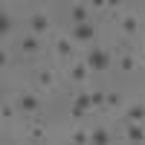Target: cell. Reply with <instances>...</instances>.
<instances>
[{
  "mask_svg": "<svg viewBox=\"0 0 145 145\" xmlns=\"http://www.w3.org/2000/svg\"><path fill=\"white\" fill-rule=\"evenodd\" d=\"M87 61H76V64H72L70 67V78H76V81H84V78H87Z\"/></svg>",
  "mask_w": 145,
  "mask_h": 145,
  "instance_id": "11",
  "label": "cell"
},
{
  "mask_svg": "<svg viewBox=\"0 0 145 145\" xmlns=\"http://www.w3.org/2000/svg\"><path fill=\"white\" fill-rule=\"evenodd\" d=\"M38 81L44 84V87H55V70H50V67L41 70V72H38Z\"/></svg>",
  "mask_w": 145,
  "mask_h": 145,
  "instance_id": "13",
  "label": "cell"
},
{
  "mask_svg": "<svg viewBox=\"0 0 145 145\" xmlns=\"http://www.w3.org/2000/svg\"><path fill=\"white\" fill-rule=\"evenodd\" d=\"M0 113H3V122H12V119H15V105H12V102H3V110H0Z\"/></svg>",
  "mask_w": 145,
  "mask_h": 145,
  "instance_id": "18",
  "label": "cell"
},
{
  "mask_svg": "<svg viewBox=\"0 0 145 145\" xmlns=\"http://www.w3.org/2000/svg\"><path fill=\"white\" fill-rule=\"evenodd\" d=\"M55 52H58V55H64V58H67V55H72V41H70V38L55 41Z\"/></svg>",
  "mask_w": 145,
  "mask_h": 145,
  "instance_id": "14",
  "label": "cell"
},
{
  "mask_svg": "<svg viewBox=\"0 0 145 145\" xmlns=\"http://www.w3.org/2000/svg\"><path fill=\"white\" fill-rule=\"evenodd\" d=\"M18 107L23 113H35V110H41V99L35 93H20L18 96Z\"/></svg>",
  "mask_w": 145,
  "mask_h": 145,
  "instance_id": "4",
  "label": "cell"
},
{
  "mask_svg": "<svg viewBox=\"0 0 145 145\" xmlns=\"http://www.w3.org/2000/svg\"><path fill=\"white\" fill-rule=\"evenodd\" d=\"M0 32H3V35H9V32H12V18L6 15V12L0 15Z\"/></svg>",
  "mask_w": 145,
  "mask_h": 145,
  "instance_id": "21",
  "label": "cell"
},
{
  "mask_svg": "<svg viewBox=\"0 0 145 145\" xmlns=\"http://www.w3.org/2000/svg\"><path fill=\"white\" fill-rule=\"evenodd\" d=\"M90 145H110V134H107V128L90 131Z\"/></svg>",
  "mask_w": 145,
  "mask_h": 145,
  "instance_id": "9",
  "label": "cell"
},
{
  "mask_svg": "<svg viewBox=\"0 0 145 145\" xmlns=\"http://www.w3.org/2000/svg\"><path fill=\"white\" fill-rule=\"evenodd\" d=\"M125 122H137V125H142V122H145V105H134V107L125 113Z\"/></svg>",
  "mask_w": 145,
  "mask_h": 145,
  "instance_id": "8",
  "label": "cell"
},
{
  "mask_svg": "<svg viewBox=\"0 0 145 145\" xmlns=\"http://www.w3.org/2000/svg\"><path fill=\"white\" fill-rule=\"evenodd\" d=\"M125 134H128L131 145H142L145 142V128L137 125V122H125Z\"/></svg>",
  "mask_w": 145,
  "mask_h": 145,
  "instance_id": "5",
  "label": "cell"
},
{
  "mask_svg": "<svg viewBox=\"0 0 145 145\" xmlns=\"http://www.w3.org/2000/svg\"><path fill=\"white\" fill-rule=\"evenodd\" d=\"M20 50L26 52V55H32V52H38V50H41V44H38V38H35V35H26V38L20 41Z\"/></svg>",
  "mask_w": 145,
  "mask_h": 145,
  "instance_id": "12",
  "label": "cell"
},
{
  "mask_svg": "<svg viewBox=\"0 0 145 145\" xmlns=\"http://www.w3.org/2000/svg\"><path fill=\"white\" fill-rule=\"evenodd\" d=\"M76 107H81V110H87V107H93L90 102V93H76V102H72Z\"/></svg>",
  "mask_w": 145,
  "mask_h": 145,
  "instance_id": "16",
  "label": "cell"
},
{
  "mask_svg": "<svg viewBox=\"0 0 145 145\" xmlns=\"http://www.w3.org/2000/svg\"><path fill=\"white\" fill-rule=\"evenodd\" d=\"M122 102H125V96L113 90V93H107V102H105V105H110V107H119V105H122Z\"/></svg>",
  "mask_w": 145,
  "mask_h": 145,
  "instance_id": "20",
  "label": "cell"
},
{
  "mask_svg": "<svg viewBox=\"0 0 145 145\" xmlns=\"http://www.w3.org/2000/svg\"><path fill=\"white\" fill-rule=\"evenodd\" d=\"M72 145H90V134L87 131H72Z\"/></svg>",
  "mask_w": 145,
  "mask_h": 145,
  "instance_id": "17",
  "label": "cell"
},
{
  "mask_svg": "<svg viewBox=\"0 0 145 145\" xmlns=\"http://www.w3.org/2000/svg\"><path fill=\"white\" fill-rule=\"evenodd\" d=\"M87 67L105 72L107 67H110V52H107V50H90L87 52Z\"/></svg>",
  "mask_w": 145,
  "mask_h": 145,
  "instance_id": "1",
  "label": "cell"
},
{
  "mask_svg": "<svg viewBox=\"0 0 145 145\" xmlns=\"http://www.w3.org/2000/svg\"><path fill=\"white\" fill-rule=\"evenodd\" d=\"M26 137H29L32 142H41V139L46 137V131H44L41 122H29V125H26Z\"/></svg>",
  "mask_w": 145,
  "mask_h": 145,
  "instance_id": "10",
  "label": "cell"
},
{
  "mask_svg": "<svg viewBox=\"0 0 145 145\" xmlns=\"http://www.w3.org/2000/svg\"><path fill=\"white\" fill-rule=\"evenodd\" d=\"M70 113H72V119H81V116H84V110H81V107H76V105H72Z\"/></svg>",
  "mask_w": 145,
  "mask_h": 145,
  "instance_id": "22",
  "label": "cell"
},
{
  "mask_svg": "<svg viewBox=\"0 0 145 145\" xmlns=\"http://www.w3.org/2000/svg\"><path fill=\"white\" fill-rule=\"evenodd\" d=\"M142 64H145V52H142Z\"/></svg>",
  "mask_w": 145,
  "mask_h": 145,
  "instance_id": "23",
  "label": "cell"
},
{
  "mask_svg": "<svg viewBox=\"0 0 145 145\" xmlns=\"http://www.w3.org/2000/svg\"><path fill=\"white\" fill-rule=\"evenodd\" d=\"M93 38H96L93 23H78V26H72V32H70V41H76V44H90Z\"/></svg>",
  "mask_w": 145,
  "mask_h": 145,
  "instance_id": "2",
  "label": "cell"
},
{
  "mask_svg": "<svg viewBox=\"0 0 145 145\" xmlns=\"http://www.w3.org/2000/svg\"><path fill=\"white\" fill-rule=\"evenodd\" d=\"M50 18L44 15V12H35V15H29V32L32 35H44V32H50Z\"/></svg>",
  "mask_w": 145,
  "mask_h": 145,
  "instance_id": "3",
  "label": "cell"
},
{
  "mask_svg": "<svg viewBox=\"0 0 145 145\" xmlns=\"http://www.w3.org/2000/svg\"><path fill=\"white\" fill-rule=\"evenodd\" d=\"M90 102H93L96 107H102V105L107 102V93H105V90H93V93H90Z\"/></svg>",
  "mask_w": 145,
  "mask_h": 145,
  "instance_id": "19",
  "label": "cell"
},
{
  "mask_svg": "<svg viewBox=\"0 0 145 145\" xmlns=\"http://www.w3.org/2000/svg\"><path fill=\"white\" fill-rule=\"evenodd\" d=\"M70 18H72V26H78V23H90L87 20V6H81V3H76L70 9Z\"/></svg>",
  "mask_w": 145,
  "mask_h": 145,
  "instance_id": "7",
  "label": "cell"
},
{
  "mask_svg": "<svg viewBox=\"0 0 145 145\" xmlns=\"http://www.w3.org/2000/svg\"><path fill=\"white\" fill-rule=\"evenodd\" d=\"M119 70H125V72H134V70H137L134 58H131L128 52H122V55H119Z\"/></svg>",
  "mask_w": 145,
  "mask_h": 145,
  "instance_id": "15",
  "label": "cell"
},
{
  "mask_svg": "<svg viewBox=\"0 0 145 145\" xmlns=\"http://www.w3.org/2000/svg\"><path fill=\"white\" fill-rule=\"evenodd\" d=\"M119 29H122L125 35H137L139 32V20L134 15H122V18H119Z\"/></svg>",
  "mask_w": 145,
  "mask_h": 145,
  "instance_id": "6",
  "label": "cell"
}]
</instances>
